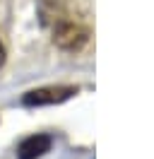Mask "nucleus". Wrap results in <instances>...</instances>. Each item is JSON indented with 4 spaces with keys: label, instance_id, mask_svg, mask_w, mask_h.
<instances>
[{
    "label": "nucleus",
    "instance_id": "nucleus-1",
    "mask_svg": "<svg viewBox=\"0 0 154 159\" xmlns=\"http://www.w3.org/2000/svg\"><path fill=\"white\" fill-rule=\"evenodd\" d=\"M53 41L65 51H79L89 41V29L72 20H58L53 27Z\"/></svg>",
    "mask_w": 154,
    "mask_h": 159
},
{
    "label": "nucleus",
    "instance_id": "nucleus-2",
    "mask_svg": "<svg viewBox=\"0 0 154 159\" xmlns=\"http://www.w3.org/2000/svg\"><path fill=\"white\" fill-rule=\"evenodd\" d=\"M75 94L77 87H72V84H51V87L27 92L22 101H24V106H48V104H63Z\"/></svg>",
    "mask_w": 154,
    "mask_h": 159
},
{
    "label": "nucleus",
    "instance_id": "nucleus-3",
    "mask_svg": "<svg viewBox=\"0 0 154 159\" xmlns=\"http://www.w3.org/2000/svg\"><path fill=\"white\" fill-rule=\"evenodd\" d=\"M48 149H51V138L38 133V135H29V138H24L19 142L17 157L19 159H38V157H43Z\"/></svg>",
    "mask_w": 154,
    "mask_h": 159
},
{
    "label": "nucleus",
    "instance_id": "nucleus-4",
    "mask_svg": "<svg viewBox=\"0 0 154 159\" xmlns=\"http://www.w3.org/2000/svg\"><path fill=\"white\" fill-rule=\"evenodd\" d=\"M2 63H5V46L0 43V68H2Z\"/></svg>",
    "mask_w": 154,
    "mask_h": 159
}]
</instances>
